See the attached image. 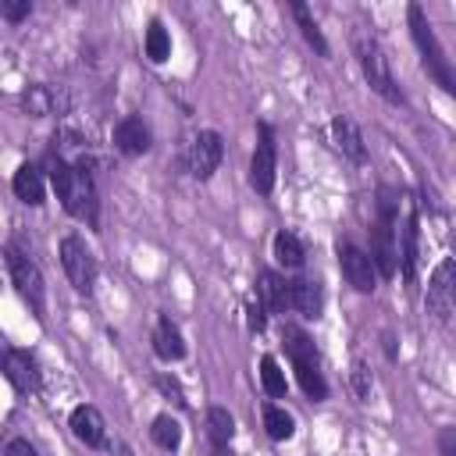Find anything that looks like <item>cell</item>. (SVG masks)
Masks as SVG:
<instances>
[{
    "label": "cell",
    "instance_id": "22",
    "mask_svg": "<svg viewBox=\"0 0 456 456\" xmlns=\"http://www.w3.org/2000/svg\"><path fill=\"white\" fill-rule=\"evenodd\" d=\"M289 14L296 18V25H299L303 39L314 46V53H317V57H331V46H328V39H324V32H321V25H317L314 11H310L303 0H292V4H289Z\"/></svg>",
    "mask_w": 456,
    "mask_h": 456
},
{
    "label": "cell",
    "instance_id": "18",
    "mask_svg": "<svg viewBox=\"0 0 456 456\" xmlns=\"http://www.w3.org/2000/svg\"><path fill=\"white\" fill-rule=\"evenodd\" d=\"M289 310L306 321H317L324 310V289L314 278H289Z\"/></svg>",
    "mask_w": 456,
    "mask_h": 456
},
{
    "label": "cell",
    "instance_id": "5",
    "mask_svg": "<svg viewBox=\"0 0 456 456\" xmlns=\"http://www.w3.org/2000/svg\"><path fill=\"white\" fill-rule=\"evenodd\" d=\"M353 50H356V64H360L367 86H370L381 100H388L392 107H403V103H406V93L399 89V82H395V75H392V68H388V57H385L381 43L374 39V32L356 28V32H353Z\"/></svg>",
    "mask_w": 456,
    "mask_h": 456
},
{
    "label": "cell",
    "instance_id": "8",
    "mask_svg": "<svg viewBox=\"0 0 456 456\" xmlns=\"http://www.w3.org/2000/svg\"><path fill=\"white\" fill-rule=\"evenodd\" d=\"M274 178H278V142H274V128L267 121H260L256 125V146L249 157V189L260 196H271Z\"/></svg>",
    "mask_w": 456,
    "mask_h": 456
},
{
    "label": "cell",
    "instance_id": "14",
    "mask_svg": "<svg viewBox=\"0 0 456 456\" xmlns=\"http://www.w3.org/2000/svg\"><path fill=\"white\" fill-rule=\"evenodd\" d=\"M328 139H331L335 153H342V160H349V164H356V167L367 164V142H363L360 128H356L346 114H335V118L328 121Z\"/></svg>",
    "mask_w": 456,
    "mask_h": 456
},
{
    "label": "cell",
    "instance_id": "30",
    "mask_svg": "<svg viewBox=\"0 0 456 456\" xmlns=\"http://www.w3.org/2000/svg\"><path fill=\"white\" fill-rule=\"evenodd\" d=\"M4 456H39V452H36V445H32L28 438L14 435V438H7V445H4Z\"/></svg>",
    "mask_w": 456,
    "mask_h": 456
},
{
    "label": "cell",
    "instance_id": "19",
    "mask_svg": "<svg viewBox=\"0 0 456 456\" xmlns=\"http://www.w3.org/2000/svg\"><path fill=\"white\" fill-rule=\"evenodd\" d=\"M256 303L267 314H285L289 310V278L278 271H260L256 274Z\"/></svg>",
    "mask_w": 456,
    "mask_h": 456
},
{
    "label": "cell",
    "instance_id": "3",
    "mask_svg": "<svg viewBox=\"0 0 456 456\" xmlns=\"http://www.w3.org/2000/svg\"><path fill=\"white\" fill-rule=\"evenodd\" d=\"M406 25H410V36H413V46L420 53L424 71L431 75V82L442 93H449L456 100V68L445 57V50H442V43H438V36H435V28H431V21H428L420 4H406Z\"/></svg>",
    "mask_w": 456,
    "mask_h": 456
},
{
    "label": "cell",
    "instance_id": "33",
    "mask_svg": "<svg viewBox=\"0 0 456 456\" xmlns=\"http://www.w3.org/2000/svg\"><path fill=\"white\" fill-rule=\"evenodd\" d=\"M438 456H456V428L438 431Z\"/></svg>",
    "mask_w": 456,
    "mask_h": 456
},
{
    "label": "cell",
    "instance_id": "34",
    "mask_svg": "<svg viewBox=\"0 0 456 456\" xmlns=\"http://www.w3.org/2000/svg\"><path fill=\"white\" fill-rule=\"evenodd\" d=\"M157 388H160V392H167V395H171L175 403H185V395H182V385H178L175 378H167V374H160V378H157Z\"/></svg>",
    "mask_w": 456,
    "mask_h": 456
},
{
    "label": "cell",
    "instance_id": "6",
    "mask_svg": "<svg viewBox=\"0 0 456 456\" xmlns=\"http://www.w3.org/2000/svg\"><path fill=\"white\" fill-rule=\"evenodd\" d=\"M4 267H7V278H11L14 292L28 303V310L36 314V321H43L46 317V285H43L39 264L25 249H18L14 242H7L4 246Z\"/></svg>",
    "mask_w": 456,
    "mask_h": 456
},
{
    "label": "cell",
    "instance_id": "27",
    "mask_svg": "<svg viewBox=\"0 0 456 456\" xmlns=\"http://www.w3.org/2000/svg\"><path fill=\"white\" fill-rule=\"evenodd\" d=\"M260 385L267 392V399H285L289 395V381H285V370L278 367V360L271 353L260 356Z\"/></svg>",
    "mask_w": 456,
    "mask_h": 456
},
{
    "label": "cell",
    "instance_id": "16",
    "mask_svg": "<svg viewBox=\"0 0 456 456\" xmlns=\"http://www.w3.org/2000/svg\"><path fill=\"white\" fill-rule=\"evenodd\" d=\"M46 171L39 167V164H32V160H25V164H18L14 167V175H11V192H14V200H21L25 207H43V200H46Z\"/></svg>",
    "mask_w": 456,
    "mask_h": 456
},
{
    "label": "cell",
    "instance_id": "12",
    "mask_svg": "<svg viewBox=\"0 0 456 456\" xmlns=\"http://www.w3.org/2000/svg\"><path fill=\"white\" fill-rule=\"evenodd\" d=\"M110 142H114V150H118L121 157H142V153L153 146V132H150V125L142 121V114H125V118L114 125Z\"/></svg>",
    "mask_w": 456,
    "mask_h": 456
},
{
    "label": "cell",
    "instance_id": "13",
    "mask_svg": "<svg viewBox=\"0 0 456 456\" xmlns=\"http://www.w3.org/2000/svg\"><path fill=\"white\" fill-rule=\"evenodd\" d=\"M68 428L86 449H107V420L93 403H78L68 413Z\"/></svg>",
    "mask_w": 456,
    "mask_h": 456
},
{
    "label": "cell",
    "instance_id": "7",
    "mask_svg": "<svg viewBox=\"0 0 456 456\" xmlns=\"http://www.w3.org/2000/svg\"><path fill=\"white\" fill-rule=\"evenodd\" d=\"M57 256H61V267H64L71 289H75L78 296H93V285H96L100 267H96V256H93V249L86 246V239H82L78 232H68V235L57 242Z\"/></svg>",
    "mask_w": 456,
    "mask_h": 456
},
{
    "label": "cell",
    "instance_id": "21",
    "mask_svg": "<svg viewBox=\"0 0 456 456\" xmlns=\"http://www.w3.org/2000/svg\"><path fill=\"white\" fill-rule=\"evenodd\" d=\"M271 256L278 260V267H285V271H299V267L306 264V246H303V239H299L296 232L278 228L274 239H271Z\"/></svg>",
    "mask_w": 456,
    "mask_h": 456
},
{
    "label": "cell",
    "instance_id": "11",
    "mask_svg": "<svg viewBox=\"0 0 456 456\" xmlns=\"http://www.w3.org/2000/svg\"><path fill=\"white\" fill-rule=\"evenodd\" d=\"M4 378H7L11 388L21 392V395H36V392L43 388L39 363H36V356H32L28 349H14V346L4 349Z\"/></svg>",
    "mask_w": 456,
    "mask_h": 456
},
{
    "label": "cell",
    "instance_id": "1",
    "mask_svg": "<svg viewBox=\"0 0 456 456\" xmlns=\"http://www.w3.org/2000/svg\"><path fill=\"white\" fill-rule=\"evenodd\" d=\"M46 178H50L61 207L75 221H86L89 228L100 224V200H96V182H93V164L89 160L75 164L61 153H50L46 157Z\"/></svg>",
    "mask_w": 456,
    "mask_h": 456
},
{
    "label": "cell",
    "instance_id": "31",
    "mask_svg": "<svg viewBox=\"0 0 456 456\" xmlns=\"http://www.w3.org/2000/svg\"><path fill=\"white\" fill-rule=\"evenodd\" d=\"M246 324H249V331L260 335V331L267 328V310H264L260 303H249V306H246Z\"/></svg>",
    "mask_w": 456,
    "mask_h": 456
},
{
    "label": "cell",
    "instance_id": "2",
    "mask_svg": "<svg viewBox=\"0 0 456 456\" xmlns=\"http://www.w3.org/2000/svg\"><path fill=\"white\" fill-rule=\"evenodd\" d=\"M399 192L392 185H381L378 189V210H374V221H370V260L378 267L381 278H392L399 271Z\"/></svg>",
    "mask_w": 456,
    "mask_h": 456
},
{
    "label": "cell",
    "instance_id": "25",
    "mask_svg": "<svg viewBox=\"0 0 456 456\" xmlns=\"http://www.w3.org/2000/svg\"><path fill=\"white\" fill-rule=\"evenodd\" d=\"M150 438H153L157 449H164V452H178V449H182V424H178V417H171V413H157V417L150 420Z\"/></svg>",
    "mask_w": 456,
    "mask_h": 456
},
{
    "label": "cell",
    "instance_id": "29",
    "mask_svg": "<svg viewBox=\"0 0 456 456\" xmlns=\"http://www.w3.org/2000/svg\"><path fill=\"white\" fill-rule=\"evenodd\" d=\"M32 14V4L28 0H4L0 4V18L7 21V25H18V21H25Z\"/></svg>",
    "mask_w": 456,
    "mask_h": 456
},
{
    "label": "cell",
    "instance_id": "26",
    "mask_svg": "<svg viewBox=\"0 0 456 456\" xmlns=\"http://www.w3.org/2000/svg\"><path fill=\"white\" fill-rule=\"evenodd\" d=\"M142 53H146L153 64H164V61L171 57V36H167V28H164L160 18H153V21L146 25V32H142Z\"/></svg>",
    "mask_w": 456,
    "mask_h": 456
},
{
    "label": "cell",
    "instance_id": "4",
    "mask_svg": "<svg viewBox=\"0 0 456 456\" xmlns=\"http://www.w3.org/2000/svg\"><path fill=\"white\" fill-rule=\"evenodd\" d=\"M281 346H285V356L296 370V381H299L303 395L314 399V403L328 399V381L321 374V356H317L314 338L299 324H281Z\"/></svg>",
    "mask_w": 456,
    "mask_h": 456
},
{
    "label": "cell",
    "instance_id": "9",
    "mask_svg": "<svg viewBox=\"0 0 456 456\" xmlns=\"http://www.w3.org/2000/svg\"><path fill=\"white\" fill-rule=\"evenodd\" d=\"M335 256H338V271H342L346 285H353L360 296H370V292L378 289V278H381V274H378V267H374V260H370L367 249H360V246L338 239Z\"/></svg>",
    "mask_w": 456,
    "mask_h": 456
},
{
    "label": "cell",
    "instance_id": "32",
    "mask_svg": "<svg viewBox=\"0 0 456 456\" xmlns=\"http://www.w3.org/2000/svg\"><path fill=\"white\" fill-rule=\"evenodd\" d=\"M438 271H442V278H445L449 303H452V310H456V260H442V264H438Z\"/></svg>",
    "mask_w": 456,
    "mask_h": 456
},
{
    "label": "cell",
    "instance_id": "23",
    "mask_svg": "<svg viewBox=\"0 0 456 456\" xmlns=\"http://www.w3.org/2000/svg\"><path fill=\"white\" fill-rule=\"evenodd\" d=\"M232 435H235V417L228 413V406H210L207 410V438H210V445H214L217 456L228 452Z\"/></svg>",
    "mask_w": 456,
    "mask_h": 456
},
{
    "label": "cell",
    "instance_id": "10",
    "mask_svg": "<svg viewBox=\"0 0 456 456\" xmlns=\"http://www.w3.org/2000/svg\"><path fill=\"white\" fill-rule=\"evenodd\" d=\"M221 157H224V139H221V132L200 128V132L192 135L189 150H185V167H189L192 178L207 182V178H214V171L221 167Z\"/></svg>",
    "mask_w": 456,
    "mask_h": 456
},
{
    "label": "cell",
    "instance_id": "17",
    "mask_svg": "<svg viewBox=\"0 0 456 456\" xmlns=\"http://www.w3.org/2000/svg\"><path fill=\"white\" fill-rule=\"evenodd\" d=\"M150 342H153V356H157V360H164V363H178V360H185V353H189L182 328H178L167 314H160V317H157Z\"/></svg>",
    "mask_w": 456,
    "mask_h": 456
},
{
    "label": "cell",
    "instance_id": "24",
    "mask_svg": "<svg viewBox=\"0 0 456 456\" xmlns=\"http://www.w3.org/2000/svg\"><path fill=\"white\" fill-rule=\"evenodd\" d=\"M260 420H264V431H267L271 442H289V438L296 435L292 413H289L285 406H278V403H264V406H260Z\"/></svg>",
    "mask_w": 456,
    "mask_h": 456
},
{
    "label": "cell",
    "instance_id": "15",
    "mask_svg": "<svg viewBox=\"0 0 456 456\" xmlns=\"http://www.w3.org/2000/svg\"><path fill=\"white\" fill-rule=\"evenodd\" d=\"M417 264H420V214H417V207H410L403 217V228H399V271H403L406 285L417 281Z\"/></svg>",
    "mask_w": 456,
    "mask_h": 456
},
{
    "label": "cell",
    "instance_id": "28",
    "mask_svg": "<svg viewBox=\"0 0 456 456\" xmlns=\"http://www.w3.org/2000/svg\"><path fill=\"white\" fill-rule=\"evenodd\" d=\"M349 385H353L356 399H367V395H370V385H374V378H370V367H367L363 360H353V370H349Z\"/></svg>",
    "mask_w": 456,
    "mask_h": 456
},
{
    "label": "cell",
    "instance_id": "35",
    "mask_svg": "<svg viewBox=\"0 0 456 456\" xmlns=\"http://www.w3.org/2000/svg\"><path fill=\"white\" fill-rule=\"evenodd\" d=\"M224 456H235V452H232V449H228V452H224Z\"/></svg>",
    "mask_w": 456,
    "mask_h": 456
},
{
    "label": "cell",
    "instance_id": "20",
    "mask_svg": "<svg viewBox=\"0 0 456 456\" xmlns=\"http://www.w3.org/2000/svg\"><path fill=\"white\" fill-rule=\"evenodd\" d=\"M21 110L28 118H50V114H61L64 110V96L53 86H46V82H32L21 93Z\"/></svg>",
    "mask_w": 456,
    "mask_h": 456
}]
</instances>
